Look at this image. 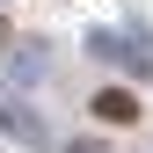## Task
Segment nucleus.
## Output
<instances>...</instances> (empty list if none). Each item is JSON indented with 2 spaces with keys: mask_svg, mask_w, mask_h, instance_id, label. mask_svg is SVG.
Returning a JSON list of instances; mask_svg holds the SVG:
<instances>
[{
  "mask_svg": "<svg viewBox=\"0 0 153 153\" xmlns=\"http://www.w3.org/2000/svg\"><path fill=\"white\" fill-rule=\"evenodd\" d=\"M88 109H95L102 124H139V95H131V88H102Z\"/></svg>",
  "mask_w": 153,
  "mask_h": 153,
  "instance_id": "nucleus-1",
  "label": "nucleus"
}]
</instances>
